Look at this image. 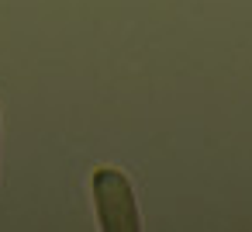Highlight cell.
<instances>
[{
    "instance_id": "cell-1",
    "label": "cell",
    "mask_w": 252,
    "mask_h": 232,
    "mask_svg": "<svg viewBox=\"0 0 252 232\" xmlns=\"http://www.w3.org/2000/svg\"><path fill=\"white\" fill-rule=\"evenodd\" d=\"M90 187H94L97 222H100L104 232H138L142 229V215H138L131 180L121 170H111V166L94 170Z\"/></svg>"
}]
</instances>
